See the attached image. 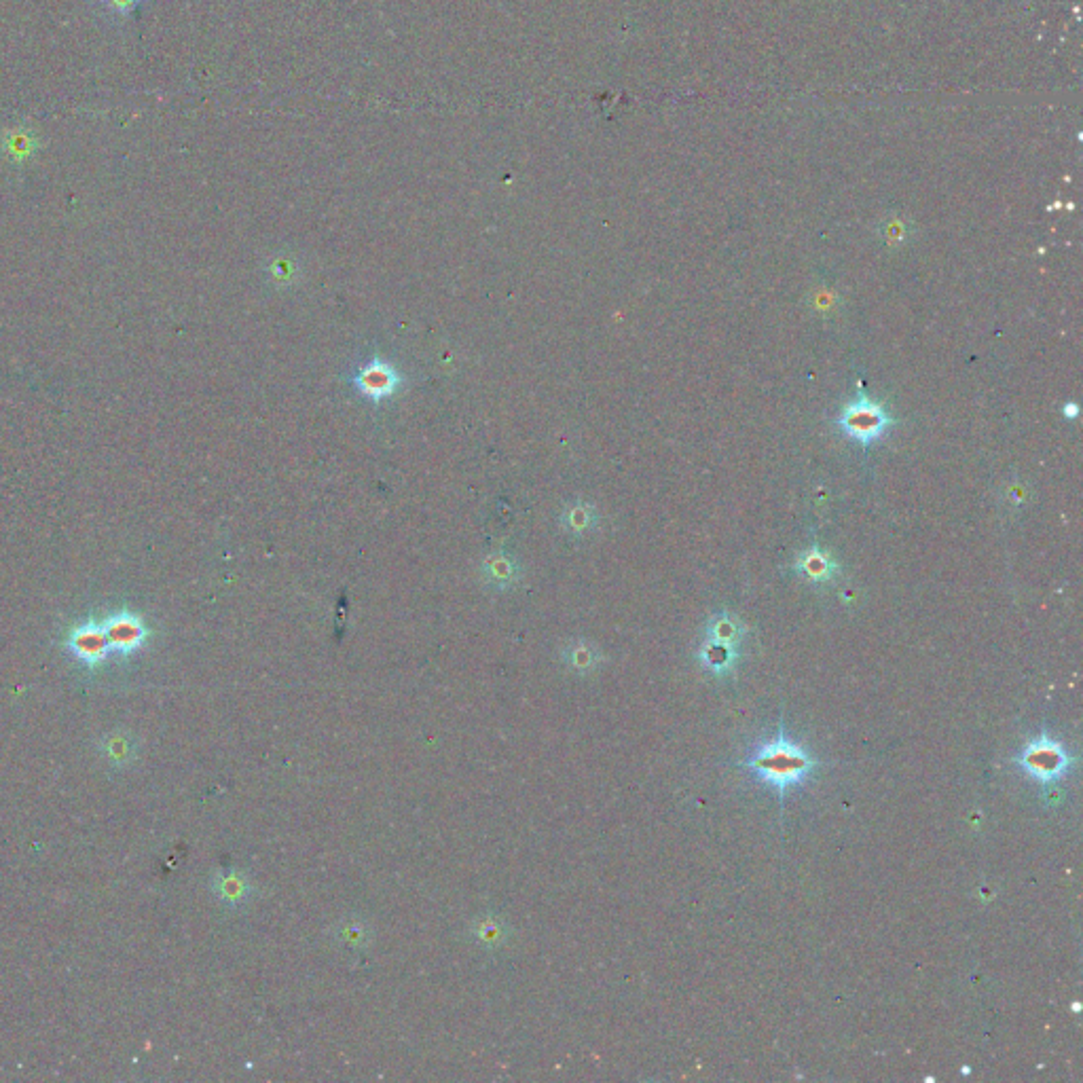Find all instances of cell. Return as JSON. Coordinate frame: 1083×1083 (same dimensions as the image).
<instances>
[{
  "mask_svg": "<svg viewBox=\"0 0 1083 1083\" xmlns=\"http://www.w3.org/2000/svg\"><path fill=\"white\" fill-rule=\"evenodd\" d=\"M741 766L783 798L789 789L804 785L815 775L819 760L804 745L789 737L781 724L775 737L758 743Z\"/></svg>",
  "mask_w": 1083,
  "mask_h": 1083,
  "instance_id": "cell-1",
  "label": "cell"
},
{
  "mask_svg": "<svg viewBox=\"0 0 1083 1083\" xmlns=\"http://www.w3.org/2000/svg\"><path fill=\"white\" fill-rule=\"evenodd\" d=\"M1014 762L1026 777L1039 783L1043 789H1050L1071 773L1077 758L1043 728L1035 739L1022 745Z\"/></svg>",
  "mask_w": 1083,
  "mask_h": 1083,
  "instance_id": "cell-2",
  "label": "cell"
},
{
  "mask_svg": "<svg viewBox=\"0 0 1083 1083\" xmlns=\"http://www.w3.org/2000/svg\"><path fill=\"white\" fill-rule=\"evenodd\" d=\"M836 424L849 438L857 440L861 447L868 449L876 440L883 438L891 426H895V419L883 405L859 394V398L849 402V405L840 411Z\"/></svg>",
  "mask_w": 1083,
  "mask_h": 1083,
  "instance_id": "cell-3",
  "label": "cell"
},
{
  "mask_svg": "<svg viewBox=\"0 0 1083 1083\" xmlns=\"http://www.w3.org/2000/svg\"><path fill=\"white\" fill-rule=\"evenodd\" d=\"M104 633L108 639L110 652L127 656L134 654L144 646L146 637H149V629L144 627V622L138 614L132 612H117L108 616L104 622Z\"/></svg>",
  "mask_w": 1083,
  "mask_h": 1083,
  "instance_id": "cell-4",
  "label": "cell"
},
{
  "mask_svg": "<svg viewBox=\"0 0 1083 1083\" xmlns=\"http://www.w3.org/2000/svg\"><path fill=\"white\" fill-rule=\"evenodd\" d=\"M66 646L87 667L102 665L110 654L102 622H96V620H87L79 624V627L72 629Z\"/></svg>",
  "mask_w": 1083,
  "mask_h": 1083,
  "instance_id": "cell-5",
  "label": "cell"
},
{
  "mask_svg": "<svg viewBox=\"0 0 1083 1083\" xmlns=\"http://www.w3.org/2000/svg\"><path fill=\"white\" fill-rule=\"evenodd\" d=\"M794 572L796 576L804 578L811 584H834L838 576L842 574V569L828 550H823L817 544H813L798 555L794 563Z\"/></svg>",
  "mask_w": 1083,
  "mask_h": 1083,
  "instance_id": "cell-6",
  "label": "cell"
},
{
  "mask_svg": "<svg viewBox=\"0 0 1083 1083\" xmlns=\"http://www.w3.org/2000/svg\"><path fill=\"white\" fill-rule=\"evenodd\" d=\"M696 658L705 671H709L715 677H728L734 673L741 658V648L718 644V641L705 639L701 648L696 650Z\"/></svg>",
  "mask_w": 1083,
  "mask_h": 1083,
  "instance_id": "cell-7",
  "label": "cell"
},
{
  "mask_svg": "<svg viewBox=\"0 0 1083 1083\" xmlns=\"http://www.w3.org/2000/svg\"><path fill=\"white\" fill-rule=\"evenodd\" d=\"M745 637V624L730 612L713 614L705 627V639L718 641V644L741 648Z\"/></svg>",
  "mask_w": 1083,
  "mask_h": 1083,
  "instance_id": "cell-8",
  "label": "cell"
},
{
  "mask_svg": "<svg viewBox=\"0 0 1083 1083\" xmlns=\"http://www.w3.org/2000/svg\"><path fill=\"white\" fill-rule=\"evenodd\" d=\"M472 938L481 946L489 948H502L510 938V927L498 919V916H485V919H476L470 927Z\"/></svg>",
  "mask_w": 1083,
  "mask_h": 1083,
  "instance_id": "cell-9",
  "label": "cell"
},
{
  "mask_svg": "<svg viewBox=\"0 0 1083 1083\" xmlns=\"http://www.w3.org/2000/svg\"><path fill=\"white\" fill-rule=\"evenodd\" d=\"M218 895L229 904H242L250 897V883L235 872H229L218 878Z\"/></svg>",
  "mask_w": 1083,
  "mask_h": 1083,
  "instance_id": "cell-10",
  "label": "cell"
},
{
  "mask_svg": "<svg viewBox=\"0 0 1083 1083\" xmlns=\"http://www.w3.org/2000/svg\"><path fill=\"white\" fill-rule=\"evenodd\" d=\"M565 663L578 673H589L599 665V654L591 646H574L567 654Z\"/></svg>",
  "mask_w": 1083,
  "mask_h": 1083,
  "instance_id": "cell-11",
  "label": "cell"
},
{
  "mask_svg": "<svg viewBox=\"0 0 1083 1083\" xmlns=\"http://www.w3.org/2000/svg\"><path fill=\"white\" fill-rule=\"evenodd\" d=\"M392 377L381 371V369H371L369 373L364 375V385L369 392H375V394H385L390 388H392Z\"/></svg>",
  "mask_w": 1083,
  "mask_h": 1083,
  "instance_id": "cell-12",
  "label": "cell"
},
{
  "mask_svg": "<svg viewBox=\"0 0 1083 1083\" xmlns=\"http://www.w3.org/2000/svg\"><path fill=\"white\" fill-rule=\"evenodd\" d=\"M98 3L115 15H132L144 0H98Z\"/></svg>",
  "mask_w": 1083,
  "mask_h": 1083,
  "instance_id": "cell-13",
  "label": "cell"
},
{
  "mask_svg": "<svg viewBox=\"0 0 1083 1083\" xmlns=\"http://www.w3.org/2000/svg\"><path fill=\"white\" fill-rule=\"evenodd\" d=\"M1062 413H1064V417H1069V419H1075V417L1079 415V407L1075 405V402H1069V405L1062 409Z\"/></svg>",
  "mask_w": 1083,
  "mask_h": 1083,
  "instance_id": "cell-14",
  "label": "cell"
}]
</instances>
